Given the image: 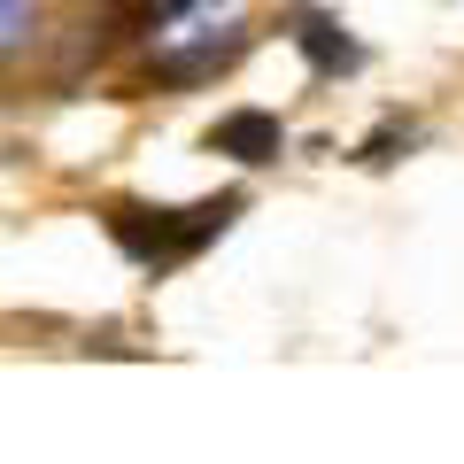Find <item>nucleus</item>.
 <instances>
[{"label":"nucleus","mask_w":464,"mask_h":464,"mask_svg":"<svg viewBox=\"0 0 464 464\" xmlns=\"http://www.w3.org/2000/svg\"><path fill=\"white\" fill-rule=\"evenodd\" d=\"M240 201H201V209H116V240L140 256V264H170V256H194Z\"/></svg>","instance_id":"f257e3e1"},{"label":"nucleus","mask_w":464,"mask_h":464,"mask_svg":"<svg viewBox=\"0 0 464 464\" xmlns=\"http://www.w3.org/2000/svg\"><path fill=\"white\" fill-rule=\"evenodd\" d=\"M209 148H217V155H240V163H279V155H286V132H279V116L240 109V116H225V124L209 132Z\"/></svg>","instance_id":"f03ea898"},{"label":"nucleus","mask_w":464,"mask_h":464,"mask_svg":"<svg viewBox=\"0 0 464 464\" xmlns=\"http://www.w3.org/2000/svg\"><path fill=\"white\" fill-rule=\"evenodd\" d=\"M302 54H310L317 70H341V63H356V47H348V39L333 32L325 16H302Z\"/></svg>","instance_id":"7ed1b4c3"}]
</instances>
